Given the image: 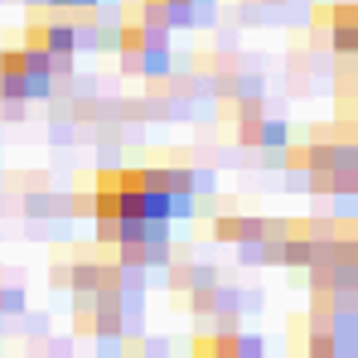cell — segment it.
<instances>
[{"mask_svg":"<svg viewBox=\"0 0 358 358\" xmlns=\"http://www.w3.org/2000/svg\"><path fill=\"white\" fill-rule=\"evenodd\" d=\"M112 49L121 54V68L136 73V78H165L170 73V29H160V24H145L136 15H121Z\"/></svg>","mask_w":358,"mask_h":358,"instance_id":"cell-1","label":"cell"},{"mask_svg":"<svg viewBox=\"0 0 358 358\" xmlns=\"http://www.w3.org/2000/svg\"><path fill=\"white\" fill-rule=\"evenodd\" d=\"M49 87L54 78L34 49H0V97L34 102V97H49Z\"/></svg>","mask_w":358,"mask_h":358,"instance_id":"cell-2","label":"cell"},{"mask_svg":"<svg viewBox=\"0 0 358 358\" xmlns=\"http://www.w3.org/2000/svg\"><path fill=\"white\" fill-rule=\"evenodd\" d=\"M49 10H54V15H44V10L29 15V24H24V49H34V54H78V34H73L68 10H59V5H49Z\"/></svg>","mask_w":358,"mask_h":358,"instance_id":"cell-3","label":"cell"},{"mask_svg":"<svg viewBox=\"0 0 358 358\" xmlns=\"http://www.w3.org/2000/svg\"><path fill=\"white\" fill-rule=\"evenodd\" d=\"M131 15L160 29H179V24L213 20V0H131Z\"/></svg>","mask_w":358,"mask_h":358,"instance_id":"cell-4","label":"cell"},{"mask_svg":"<svg viewBox=\"0 0 358 358\" xmlns=\"http://www.w3.org/2000/svg\"><path fill=\"white\" fill-rule=\"evenodd\" d=\"M97 242L121 247V242H170V218H92Z\"/></svg>","mask_w":358,"mask_h":358,"instance_id":"cell-5","label":"cell"},{"mask_svg":"<svg viewBox=\"0 0 358 358\" xmlns=\"http://www.w3.org/2000/svg\"><path fill=\"white\" fill-rule=\"evenodd\" d=\"M315 29H324L329 34V49L339 54V59H349L358 49V5H324V10H315Z\"/></svg>","mask_w":358,"mask_h":358,"instance_id":"cell-6","label":"cell"},{"mask_svg":"<svg viewBox=\"0 0 358 358\" xmlns=\"http://www.w3.org/2000/svg\"><path fill=\"white\" fill-rule=\"evenodd\" d=\"M117 262L126 271H145V266H165L170 262V242H121Z\"/></svg>","mask_w":358,"mask_h":358,"instance_id":"cell-7","label":"cell"},{"mask_svg":"<svg viewBox=\"0 0 358 358\" xmlns=\"http://www.w3.org/2000/svg\"><path fill=\"white\" fill-rule=\"evenodd\" d=\"M266 233H271V223H262V218H218L213 223V238L238 242V247H252V242H262Z\"/></svg>","mask_w":358,"mask_h":358,"instance_id":"cell-8","label":"cell"},{"mask_svg":"<svg viewBox=\"0 0 358 358\" xmlns=\"http://www.w3.org/2000/svg\"><path fill=\"white\" fill-rule=\"evenodd\" d=\"M242 145H262V150H286V121H271L262 117L252 131H238Z\"/></svg>","mask_w":358,"mask_h":358,"instance_id":"cell-9","label":"cell"},{"mask_svg":"<svg viewBox=\"0 0 358 358\" xmlns=\"http://www.w3.org/2000/svg\"><path fill=\"white\" fill-rule=\"evenodd\" d=\"M24 213L29 218H59V213H73V203L63 194H34V199H24Z\"/></svg>","mask_w":358,"mask_h":358,"instance_id":"cell-10","label":"cell"},{"mask_svg":"<svg viewBox=\"0 0 358 358\" xmlns=\"http://www.w3.org/2000/svg\"><path fill=\"white\" fill-rule=\"evenodd\" d=\"M233 358H266L257 334H233Z\"/></svg>","mask_w":358,"mask_h":358,"instance_id":"cell-11","label":"cell"},{"mask_svg":"<svg viewBox=\"0 0 358 358\" xmlns=\"http://www.w3.org/2000/svg\"><path fill=\"white\" fill-rule=\"evenodd\" d=\"M24 305V291L20 286H0V315H15Z\"/></svg>","mask_w":358,"mask_h":358,"instance_id":"cell-12","label":"cell"},{"mask_svg":"<svg viewBox=\"0 0 358 358\" xmlns=\"http://www.w3.org/2000/svg\"><path fill=\"white\" fill-rule=\"evenodd\" d=\"M266 5H281V0H266Z\"/></svg>","mask_w":358,"mask_h":358,"instance_id":"cell-13","label":"cell"}]
</instances>
